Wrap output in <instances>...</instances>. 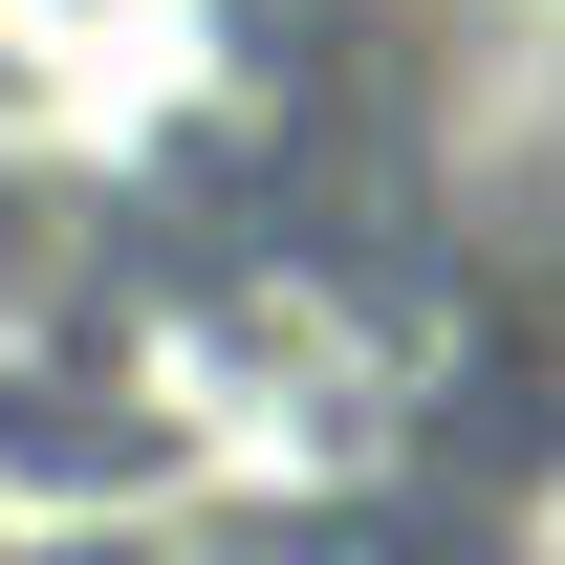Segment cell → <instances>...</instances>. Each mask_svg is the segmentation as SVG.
Here are the masks:
<instances>
[{"label":"cell","mask_w":565,"mask_h":565,"mask_svg":"<svg viewBox=\"0 0 565 565\" xmlns=\"http://www.w3.org/2000/svg\"><path fill=\"white\" fill-rule=\"evenodd\" d=\"M131 565H370L349 522H262V500H217V522H152Z\"/></svg>","instance_id":"1"}]
</instances>
